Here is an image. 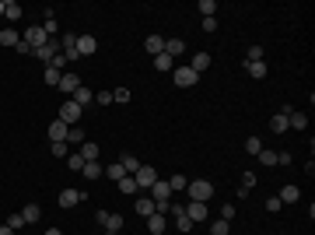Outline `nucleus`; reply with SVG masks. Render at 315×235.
<instances>
[{"mask_svg":"<svg viewBox=\"0 0 315 235\" xmlns=\"http://www.w3.org/2000/svg\"><path fill=\"white\" fill-rule=\"evenodd\" d=\"M0 235H14V232H11V228H7V225H0Z\"/></svg>","mask_w":315,"mask_h":235,"instance_id":"51","label":"nucleus"},{"mask_svg":"<svg viewBox=\"0 0 315 235\" xmlns=\"http://www.w3.org/2000/svg\"><path fill=\"white\" fill-rule=\"evenodd\" d=\"M130 98H133V92H130V88H116V92H112V102H119V105H126Z\"/></svg>","mask_w":315,"mask_h":235,"instance_id":"33","label":"nucleus"},{"mask_svg":"<svg viewBox=\"0 0 315 235\" xmlns=\"http://www.w3.org/2000/svg\"><path fill=\"white\" fill-rule=\"evenodd\" d=\"M18 43H21V35H18L14 28H0V46H11V49H14Z\"/></svg>","mask_w":315,"mask_h":235,"instance_id":"20","label":"nucleus"},{"mask_svg":"<svg viewBox=\"0 0 315 235\" xmlns=\"http://www.w3.org/2000/svg\"><path fill=\"white\" fill-rule=\"evenodd\" d=\"M81 116H84V109L77 105L74 98H67V102L60 105V116H56V120H63L67 127H77V123H81Z\"/></svg>","mask_w":315,"mask_h":235,"instance_id":"2","label":"nucleus"},{"mask_svg":"<svg viewBox=\"0 0 315 235\" xmlns=\"http://www.w3.org/2000/svg\"><path fill=\"white\" fill-rule=\"evenodd\" d=\"M168 186H172V193H175V189H186V186H189V179H186V176H172V179H168Z\"/></svg>","mask_w":315,"mask_h":235,"instance_id":"41","label":"nucleus"},{"mask_svg":"<svg viewBox=\"0 0 315 235\" xmlns=\"http://www.w3.org/2000/svg\"><path fill=\"white\" fill-rule=\"evenodd\" d=\"M81 172H84V179H98V176H102L105 169H102L98 162H84V169H81Z\"/></svg>","mask_w":315,"mask_h":235,"instance_id":"27","label":"nucleus"},{"mask_svg":"<svg viewBox=\"0 0 315 235\" xmlns=\"http://www.w3.org/2000/svg\"><path fill=\"white\" fill-rule=\"evenodd\" d=\"M21 218H25V225H35L39 218H42V207H35V204H28V207L21 211Z\"/></svg>","mask_w":315,"mask_h":235,"instance_id":"25","label":"nucleus"},{"mask_svg":"<svg viewBox=\"0 0 315 235\" xmlns=\"http://www.w3.org/2000/svg\"><path fill=\"white\" fill-rule=\"evenodd\" d=\"M21 39H25V43H28V46H32V53H35L39 46H46V43H49V35L42 32V25H39V28H28V32H25Z\"/></svg>","mask_w":315,"mask_h":235,"instance_id":"6","label":"nucleus"},{"mask_svg":"<svg viewBox=\"0 0 315 235\" xmlns=\"http://www.w3.org/2000/svg\"><path fill=\"white\" fill-rule=\"evenodd\" d=\"M95 218H98V225H102L105 232H123V214H109V211H98Z\"/></svg>","mask_w":315,"mask_h":235,"instance_id":"4","label":"nucleus"},{"mask_svg":"<svg viewBox=\"0 0 315 235\" xmlns=\"http://www.w3.org/2000/svg\"><path fill=\"white\" fill-rule=\"evenodd\" d=\"M175 228H179V232H193V221L182 214V218H175Z\"/></svg>","mask_w":315,"mask_h":235,"instance_id":"45","label":"nucleus"},{"mask_svg":"<svg viewBox=\"0 0 315 235\" xmlns=\"http://www.w3.org/2000/svg\"><path fill=\"white\" fill-rule=\"evenodd\" d=\"M277 165H291V154L287 151H277Z\"/></svg>","mask_w":315,"mask_h":235,"instance_id":"50","label":"nucleus"},{"mask_svg":"<svg viewBox=\"0 0 315 235\" xmlns=\"http://www.w3.org/2000/svg\"><path fill=\"white\" fill-rule=\"evenodd\" d=\"M42 235H63V232H60V228H49V232H42Z\"/></svg>","mask_w":315,"mask_h":235,"instance_id":"52","label":"nucleus"},{"mask_svg":"<svg viewBox=\"0 0 315 235\" xmlns=\"http://www.w3.org/2000/svg\"><path fill=\"white\" fill-rule=\"evenodd\" d=\"M105 176H109V179H116V183H119V179H123L126 172H123V165H119V162H112V165L105 169Z\"/></svg>","mask_w":315,"mask_h":235,"instance_id":"35","label":"nucleus"},{"mask_svg":"<svg viewBox=\"0 0 315 235\" xmlns=\"http://www.w3.org/2000/svg\"><path fill=\"white\" fill-rule=\"evenodd\" d=\"M186 218H189L193 225H200V221H207V218H210V207H207V204H196V200H193V204L186 207Z\"/></svg>","mask_w":315,"mask_h":235,"instance_id":"9","label":"nucleus"},{"mask_svg":"<svg viewBox=\"0 0 315 235\" xmlns=\"http://www.w3.org/2000/svg\"><path fill=\"white\" fill-rule=\"evenodd\" d=\"M84 200V193H77V189H63L60 193V207H77Z\"/></svg>","mask_w":315,"mask_h":235,"instance_id":"14","label":"nucleus"},{"mask_svg":"<svg viewBox=\"0 0 315 235\" xmlns=\"http://www.w3.org/2000/svg\"><path fill=\"white\" fill-rule=\"evenodd\" d=\"M7 228H11V232H21V228H25V218H21V214H11V218H7Z\"/></svg>","mask_w":315,"mask_h":235,"instance_id":"42","label":"nucleus"},{"mask_svg":"<svg viewBox=\"0 0 315 235\" xmlns=\"http://www.w3.org/2000/svg\"><path fill=\"white\" fill-rule=\"evenodd\" d=\"M98 53V39L95 35H77V56H95Z\"/></svg>","mask_w":315,"mask_h":235,"instance_id":"7","label":"nucleus"},{"mask_svg":"<svg viewBox=\"0 0 315 235\" xmlns=\"http://www.w3.org/2000/svg\"><path fill=\"white\" fill-rule=\"evenodd\" d=\"M196 11H200L203 18H214V11H217V4H214V0H200V4H196Z\"/></svg>","mask_w":315,"mask_h":235,"instance_id":"32","label":"nucleus"},{"mask_svg":"<svg viewBox=\"0 0 315 235\" xmlns=\"http://www.w3.org/2000/svg\"><path fill=\"white\" fill-rule=\"evenodd\" d=\"M67 130H70V127H67L63 120H53V123H49V141H53V144H56V141H67Z\"/></svg>","mask_w":315,"mask_h":235,"instance_id":"16","label":"nucleus"},{"mask_svg":"<svg viewBox=\"0 0 315 235\" xmlns=\"http://www.w3.org/2000/svg\"><path fill=\"white\" fill-rule=\"evenodd\" d=\"M245 151H249V154H259V151H263V141H259V137L252 134V137L245 141Z\"/></svg>","mask_w":315,"mask_h":235,"instance_id":"37","label":"nucleus"},{"mask_svg":"<svg viewBox=\"0 0 315 235\" xmlns=\"http://www.w3.org/2000/svg\"><path fill=\"white\" fill-rule=\"evenodd\" d=\"M256 158H259V162H263V165L270 169V165H277V151H259Z\"/></svg>","mask_w":315,"mask_h":235,"instance_id":"36","label":"nucleus"},{"mask_svg":"<svg viewBox=\"0 0 315 235\" xmlns=\"http://www.w3.org/2000/svg\"><path fill=\"white\" fill-rule=\"evenodd\" d=\"M4 18H11V21H18V18H21V7L14 4V0H4Z\"/></svg>","mask_w":315,"mask_h":235,"instance_id":"29","label":"nucleus"},{"mask_svg":"<svg viewBox=\"0 0 315 235\" xmlns=\"http://www.w3.org/2000/svg\"><path fill=\"white\" fill-rule=\"evenodd\" d=\"M119 165H123V172H126V176H133V172L140 169V158H137V154H123Z\"/></svg>","mask_w":315,"mask_h":235,"instance_id":"22","label":"nucleus"},{"mask_svg":"<svg viewBox=\"0 0 315 235\" xmlns=\"http://www.w3.org/2000/svg\"><path fill=\"white\" fill-rule=\"evenodd\" d=\"M95 102L98 105H112V92H95Z\"/></svg>","mask_w":315,"mask_h":235,"instance_id":"44","label":"nucleus"},{"mask_svg":"<svg viewBox=\"0 0 315 235\" xmlns=\"http://www.w3.org/2000/svg\"><path fill=\"white\" fill-rule=\"evenodd\" d=\"M0 14H4V0H0Z\"/></svg>","mask_w":315,"mask_h":235,"instance_id":"53","label":"nucleus"},{"mask_svg":"<svg viewBox=\"0 0 315 235\" xmlns=\"http://www.w3.org/2000/svg\"><path fill=\"white\" fill-rule=\"evenodd\" d=\"M154 67H158V70H168V67H172V56H168V53H158V56H154Z\"/></svg>","mask_w":315,"mask_h":235,"instance_id":"39","label":"nucleus"},{"mask_svg":"<svg viewBox=\"0 0 315 235\" xmlns=\"http://www.w3.org/2000/svg\"><path fill=\"white\" fill-rule=\"evenodd\" d=\"M42 32H46V35L53 39V35H56V18H46V25H42Z\"/></svg>","mask_w":315,"mask_h":235,"instance_id":"46","label":"nucleus"},{"mask_svg":"<svg viewBox=\"0 0 315 235\" xmlns=\"http://www.w3.org/2000/svg\"><path fill=\"white\" fill-rule=\"evenodd\" d=\"M280 207H284V204H280V197H270V200H266V211H273V214H277Z\"/></svg>","mask_w":315,"mask_h":235,"instance_id":"48","label":"nucleus"},{"mask_svg":"<svg viewBox=\"0 0 315 235\" xmlns=\"http://www.w3.org/2000/svg\"><path fill=\"white\" fill-rule=\"evenodd\" d=\"M77 154H81L84 162H98V154H102V147H98L95 141H84L81 147H77Z\"/></svg>","mask_w":315,"mask_h":235,"instance_id":"13","label":"nucleus"},{"mask_svg":"<svg viewBox=\"0 0 315 235\" xmlns=\"http://www.w3.org/2000/svg\"><path fill=\"white\" fill-rule=\"evenodd\" d=\"M228 232H231V225H228V221H224V218H221V221H214V225H210V235H228Z\"/></svg>","mask_w":315,"mask_h":235,"instance_id":"38","label":"nucleus"},{"mask_svg":"<svg viewBox=\"0 0 315 235\" xmlns=\"http://www.w3.org/2000/svg\"><path fill=\"white\" fill-rule=\"evenodd\" d=\"M133 207H137V214H140V218H151V214L158 211V207H154V200H151V197H144V193L137 197V204H133Z\"/></svg>","mask_w":315,"mask_h":235,"instance_id":"15","label":"nucleus"},{"mask_svg":"<svg viewBox=\"0 0 315 235\" xmlns=\"http://www.w3.org/2000/svg\"><path fill=\"white\" fill-rule=\"evenodd\" d=\"M144 49H147L151 56H158V53H165V39H161V35H147V43H144Z\"/></svg>","mask_w":315,"mask_h":235,"instance_id":"18","label":"nucleus"},{"mask_svg":"<svg viewBox=\"0 0 315 235\" xmlns=\"http://www.w3.org/2000/svg\"><path fill=\"white\" fill-rule=\"evenodd\" d=\"M165 53L175 60L179 53H186V43H182V39H165Z\"/></svg>","mask_w":315,"mask_h":235,"instance_id":"21","label":"nucleus"},{"mask_svg":"<svg viewBox=\"0 0 315 235\" xmlns=\"http://www.w3.org/2000/svg\"><path fill=\"white\" fill-rule=\"evenodd\" d=\"M105 235H119V232H105Z\"/></svg>","mask_w":315,"mask_h":235,"instance_id":"54","label":"nucleus"},{"mask_svg":"<svg viewBox=\"0 0 315 235\" xmlns=\"http://www.w3.org/2000/svg\"><path fill=\"white\" fill-rule=\"evenodd\" d=\"M245 70L256 77V81H263V77H266V63H263V60H259V63H245Z\"/></svg>","mask_w":315,"mask_h":235,"instance_id":"30","label":"nucleus"},{"mask_svg":"<svg viewBox=\"0 0 315 235\" xmlns=\"http://www.w3.org/2000/svg\"><path fill=\"white\" fill-rule=\"evenodd\" d=\"M196 81H200V74H196L193 67H175V85L179 88H193Z\"/></svg>","mask_w":315,"mask_h":235,"instance_id":"5","label":"nucleus"},{"mask_svg":"<svg viewBox=\"0 0 315 235\" xmlns=\"http://www.w3.org/2000/svg\"><path fill=\"white\" fill-rule=\"evenodd\" d=\"M242 186H245V189H252V186H256V176H252V172H245V176H242Z\"/></svg>","mask_w":315,"mask_h":235,"instance_id":"49","label":"nucleus"},{"mask_svg":"<svg viewBox=\"0 0 315 235\" xmlns=\"http://www.w3.org/2000/svg\"><path fill=\"white\" fill-rule=\"evenodd\" d=\"M53 154H56V158H67V154H70V144H67V141H56V144H53Z\"/></svg>","mask_w":315,"mask_h":235,"instance_id":"40","label":"nucleus"},{"mask_svg":"<svg viewBox=\"0 0 315 235\" xmlns=\"http://www.w3.org/2000/svg\"><path fill=\"white\" fill-rule=\"evenodd\" d=\"M119 193H126V197H130V193H137V179H133V176H123V179H119Z\"/></svg>","mask_w":315,"mask_h":235,"instance_id":"31","label":"nucleus"},{"mask_svg":"<svg viewBox=\"0 0 315 235\" xmlns=\"http://www.w3.org/2000/svg\"><path fill=\"white\" fill-rule=\"evenodd\" d=\"M133 179H137V189H151V186L158 183V172H154L151 165H140V169L133 172Z\"/></svg>","mask_w":315,"mask_h":235,"instance_id":"3","label":"nucleus"},{"mask_svg":"<svg viewBox=\"0 0 315 235\" xmlns=\"http://www.w3.org/2000/svg\"><path fill=\"white\" fill-rule=\"evenodd\" d=\"M60 77H63V74H60L56 67H46V70H42V81H46V85H53V88L60 85Z\"/></svg>","mask_w":315,"mask_h":235,"instance_id":"28","label":"nucleus"},{"mask_svg":"<svg viewBox=\"0 0 315 235\" xmlns=\"http://www.w3.org/2000/svg\"><path fill=\"white\" fill-rule=\"evenodd\" d=\"M186 193H189V200H196V204H207V200L214 197V183H210V179H189Z\"/></svg>","mask_w":315,"mask_h":235,"instance_id":"1","label":"nucleus"},{"mask_svg":"<svg viewBox=\"0 0 315 235\" xmlns=\"http://www.w3.org/2000/svg\"><path fill=\"white\" fill-rule=\"evenodd\" d=\"M70 98H74V102H77V105H81V109H84V105H88V102H95V92H91V88H88V85H81V88H77V92H74V95H70Z\"/></svg>","mask_w":315,"mask_h":235,"instance_id":"17","label":"nucleus"},{"mask_svg":"<svg viewBox=\"0 0 315 235\" xmlns=\"http://www.w3.org/2000/svg\"><path fill=\"white\" fill-rule=\"evenodd\" d=\"M203 32L214 35V32H217V18H203Z\"/></svg>","mask_w":315,"mask_h":235,"instance_id":"47","label":"nucleus"},{"mask_svg":"<svg viewBox=\"0 0 315 235\" xmlns=\"http://www.w3.org/2000/svg\"><path fill=\"white\" fill-rule=\"evenodd\" d=\"M168 197H172V186H168L165 179H158V183L151 186V200H154V204H168Z\"/></svg>","mask_w":315,"mask_h":235,"instance_id":"8","label":"nucleus"},{"mask_svg":"<svg viewBox=\"0 0 315 235\" xmlns=\"http://www.w3.org/2000/svg\"><path fill=\"white\" fill-rule=\"evenodd\" d=\"M270 130H273V134H287V130H291V127H287V116H284V112H277V116L270 120Z\"/></svg>","mask_w":315,"mask_h":235,"instance_id":"23","label":"nucleus"},{"mask_svg":"<svg viewBox=\"0 0 315 235\" xmlns=\"http://www.w3.org/2000/svg\"><path fill=\"white\" fill-rule=\"evenodd\" d=\"M67 144L81 147V144H84V130H81V127H70V130H67Z\"/></svg>","mask_w":315,"mask_h":235,"instance_id":"26","label":"nucleus"},{"mask_svg":"<svg viewBox=\"0 0 315 235\" xmlns=\"http://www.w3.org/2000/svg\"><path fill=\"white\" fill-rule=\"evenodd\" d=\"M56 49H60V39H49V43H46V46H39L32 56H35V60H42V63H49V60L56 56Z\"/></svg>","mask_w":315,"mask_h":235,"instance_id":"10","label":"nucleus"},{"mask_svg":"<svg viewBox=\"0 0 315 235\" xmlns=\"http://www.w3.org/2000/svg\"><path fill=\"white\" fill-rule=\"evenodd\" d=\"M56 88H60V92H63V95H74V92H77V88H81V77H77V74H63V77H60V85H56Z\"/></svg>","mask_w":315,"mask_h":235,"instance_id":"12","label":"nucleus"},{"mask_svg":"<svg viewBox=\"0 0 315 235\" xmlns=\"http://www.w3.org/2000/svg\"><path fill=\"white\" fill-rule=\"evenodd\" d=\"M67 165H70L74 172H81V169H84V158H81L77 151H70V154H67Z\"/></svg>","mask_w":315,"mask_h":235,"instance_id":"34","label":"nucleus"},{"mask_svg":"<svg viewBox=\"0 0 315 235\" xmlns=\"http://www.w3.org/2000/svg\"><path fill=\"white\" fill-rule=\"evenodd\" d=\"M144 221H147V232H151V235H161V232L168 228V218H165V214H158V211H154L151 218H144Z\"/></svg>","mask_w":315,"mask_h":235,"instance_id":"11","label":"nucleus"},{"mask_svg":"<svg viewBox=\"0 0 315 235\" xmlns=\"http://www.w3.org/2000/svg\"><path fill=\"white\" fill-rule=\"evenodd\" d=\"M294 200H301V189H298L294 183H287V186L280 189V204H294Z\"/></svg>","mask_w":315,"mask_h":235,"instance_id":"19","label":"nucleus"},{"mask_svg":"<svg viewBox=\"0 0 315 235\" xmlns=\"http://www.w3.org/2000/svg\"><path fill=\"white\" fill-rule=\"evenodd\" d=\"M189 67H193V70H196V74H203V70H207V67H210V53H196V56H193V63H189Z\"/></svg>","mask_w":315,"mask_h":235,"instance_id":"24","label":"nucleus"},{"mask_svg":"<svg viewBox=\"0 0 315 235\" xmlns=\"http://www.w3.org/2000/svg\"><path fill=\"white\" fill-rule=\"evenodd\" d=\"M259 60H263V46H252L249 56H245V63H259Z\"/></svg>","mask_w":315,"mask_h":235,"instance_id":"43","label":"nucleus"}]
</instances>
